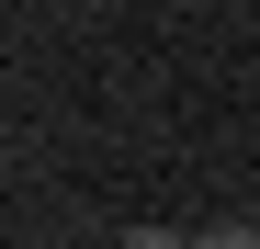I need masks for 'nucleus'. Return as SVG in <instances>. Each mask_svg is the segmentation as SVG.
Returning a JSON list of instances; mask_svg holds the SVG:
<instances>
[{"instance_id":"1","label":"nucleus","mask_w":260,"mask_h":249,"mask_svg":"<svg viewBox=\"0 0 260 249\" xmlns=\"http://www.w3.org/2000/svg\"><path fill=\"white\" fill-rule=\"evenodd\" d=\"M124 249H181V238H170V227H124Z\"/></svg>"},{"instance_id":"2","label":"nucleus","mask_w":260,"mask_h":249,"mask_svg":"<svg viewBox=\"0 0 260 249\" xmlns=\"http://www.w3.org/2000/svg\"><path fill=\"white\" fill-rule=\"evenodd\" d=\"M204 249H260V227H215V238H204Z\"/></svg>"}]
</instances>
